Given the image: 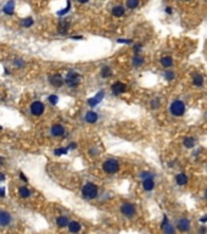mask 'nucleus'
I'll return each mask as SVG.
<instances>
[{"mask_svg":"<svg viewBox=\"0 0 207 234\" xmlns=\"http://www.w3.org/2000/svg\"><path fill=\"white\" fill-rule=\"evenodd\" d=\"M99 194V189L98 187L94 184V183H87L83 185V189H82V195L83 197L88 199V200H91V199H95L96 196Z\"/></svg>","mask_w":207,"mask_h":234,"instance_id":"1","label":"nucleus"},{"mask_svg":"<svg viewBox=\"0 0 207 234\" xmlns=\"http://www.w3.org/2000/svg\"><path fill=\"white\" fill-rule=\"evenodd\" d=\"M169 111L173 116H183L185 112V104L182 100H174L169 106Z\"/></svg>","mask_w":207,"mask_h":234,"instance_id":"2","label":"nucleus"},{"mask_svg":"<svg viewBox=\"0 0 207 234\" xmlns=\"http://www.w3.org/2000/svg\"><path fill=\"white\" fill-rule=\"evenodd\" d=\"M103 168L107 175H115L120 170V163H118V161H116L113 158H108L104 162Z\"/></svg>","mask_w":207,"mask_h":234,"instance_id":"3","label":"nucleus"},{"mask_svg":"<svg viewBox=\"0 0 207 234\" xmlns=\"http://www.w3.org/2000/svg\"><path fill=\"white\" fill-rule=\"evenodd\" d=\"M79 83H81V76L77 72H74V71L68 72V75L66 77V84L70 88H76L79 85Z\"/></svg>","mask_w":207,"mask_h":234,"instance_id":"4","label":"nucleus"},{"mask_svg":"<svg viewBox=\"0 0 207 234\" xmlns=\"http://www.w3.org/2000/svg\"><path fill=\"white\" fill-rule=\"evenodd\" d=\"M121 212L125 216V217H133L135 214V207L133 204H129V202H125L121 206Z\"/></svg>","mask_w":207,"mask_h":234,"instance_id":"5","label":"nucleus"},{"mask_svg":"<svg viewBox=\"0 0 207 234\" xmlns=\"http://www.w3.org/2000/svg\"><path fill=\"white\" fill-rule=\"evenodd\" d=\"M44 104L41 101H34L32 102L31 105V112L34 115V116H40L41 114L44 112Z\"/></svg>","mask_w":207,"mask_h":234,"instance_id":"6","label":"nucleus"},{"mask_svg":"<svg viewBox=\"0 0 207 234\" xmlns=\"http://www.w3.org/2000/svg\"><path fill=\"white\" fill-rule=\"evenodd\" d=\"M111 90H112V93L115 95H120V94H122L127 90V85L122 82H115L111 85Z\"/></svg>","mask_w":207,"mask_h":234,"instance_id":"7","label":"nucleus"},{"mask_svg":"<svg viewBox=\"0 0 207 234\" xmlns=\"http://www.w3.org/2000/svg\"><path fill=\"white\" fill-rule=\"evenodd\" d=\"M11 214L6 211H0V227H6L11 223Z\"/></svg>","mask_w":207,"mask_h":234,"instance_id":"8","label":"nucleus"},{"mask_svg":"<svg viewBox=\"0 0 207 234\" xmlns=\"http://www.w3.org/2000/svg\"><path fill=\"white\" fill-rule=\"evenodd\" d=\"M177 228L180 231V232H188L189 228H190V221L188 218H180L178 219L177 222Z\"/></svg>","mask_w":207,"mask_h":234,"instance_id":"9","label":"nucleus"},{"mask_svg":"<svg viewBox=\"0 0 207 234\" xmlns=\"http://www.w3.org/2000/svg\"><path fill=\"white\" fill-rule=\"evenodd\" d=\"M2 11H4L5 15H9V16L14 15V12H15V1H14V0H9V1L4 5Z\"/></svg>","mask_w":207,"mask_h":234,"instance_id":"10","label":"nucleus"},{"mask_svg":"<svg viewBox=\"0 0 207 234\" xmlns=\"http://www.w3.org/2000/svg\"><path fill=\"white\" fill-rule=\"evenodd\" d=\"M104 97H105V92H104V90H100V92H99V93H98L95 97L88 100V104H89L90 106H95V105H98V104H99V102L103 100Z\"/></svg>","mask_w":207,"mask_h":234,"instance_id":"11","label":"nucleus"},{"mask_svg":"<svg viewBox=\"0 0 207 234\" xmlns=\"http://www.w3.org/2000/svg\"><path fill=\"white\" fill-rule=\"evenodd\" d=\"M161 228H162V229H163L167 234H173V233H174V228H173V227H172V224L168 222L167 216L163 217V222H162V224H161Z\"/></svg>","mask_w":207,"mask_h":234,"instance_id":"12","label":"nucleus"},{"mask_svg":"<svg viewBox=\"0 0 207 234\" xmlns=\"http://www.w3.org/2000/svg\"><path fill=\"white\" fill-rule=\"evenodd\" d=\"M49 80H50V83L54 85V87H61L62 84H63V79H62L61 75H54V76H51V77L49 78Z\"/></svg>","mask_w":207,"mask_h":234,"instance_id":"13","label":"nucleus"},{"mask_svg":"<svg viewBox=\"0 0 207 234\" xmlns=\"http://www.w3.org/2000/svg\"><path fill=\"white\" fill-rule=\"evenodd\" d=\"M65 133V128L61 124H54L51 127V134L54 136H61Z\"/></svg>","mask_w":207,"mask_h":234,"instance_id":"14","label":"nucleus"},{"mask_svg":"<svg viewBox=\"0 0 207 234\" xmlns=\"http://www.w3.org/2000/svg\"><path fill=\"white\" fill-rule=\"evenodd\" d=\"M68 231L71 233H78L81 231V223L79 222H76V221H72V222H68Z\"/></svg>","mask_w":207,"mask_h":234,"instance_id":"15","label":"nucleus"},{"mask_svg":"<svg viewBox=\"0 0 207 234\" xmlns=\"http://www.w3.org/2000/svg\"><path fill=\"white\" fill-rule=\"evenodd\" d=\"M143 188H144L146 192H150L155 188V183H154V179L152 178H146L143 179Z\"/></svg>","mask_w":207,"mask_h":234,"instance_id":"16","label":"nucleus"},{"mask_svg":"<svg viewBox=\"0 0 207 234\" xmlns=\"http://www.w3.org/2000/svg\"><path fill=\"white\" fill-rule=\"evenodd\" d=\"M98 118H99L98 114L94 112V111H88V112L85 114V121H87L88 123H95V122L98 121Z\"/></svg>","mask_w":207,"mask_h":234,"instance_id":"17","label":"nucleus"},{"mask_svg":"<svg viewBox=\"0 0 207 234\" xmlns=\"http://www.w3.org/2000/svg\"><path fill=\"white\" fill-rule=\"evenodd\" d=\"M124 11H125L124 7L121 6V5H116V6L112 7V15H113L115 17H121V16H123Z\"/></svg>","mask_w":207,"mask_h":234,"instance_id":"18","label":"nucleus"},{"mask_svg":"<svg viewBox=\"0 0 207 234\" xmlns=\"http://www.w3.org/2000/svg\"><path fill=\"white\" fill-rule=\"evenodd\" d=\"M175 180H177L178 185H185L186 183H188V177L184 173H179L175 177Z\"/></svg>","mask_w":207,"mask_h":234,"instance_id":"19","label":"nucleus"},{"mask_svg":"<svg viewBox=\"0 0 207 234\" xmlns=\"http://www.w3.org/2000/svg\"><path fill=\"white\" fill-rule=\"evenodd\" d=\"M56 224H57V227H60V228L66 227V226L68 224V218L65 217V216H60V217L56 219Z\"/></svg>","mask_w":207,"mask_h":234,"instance_id":"20","label":"nucleus"},{"mask_svg":"<svg viewBox=\"0 0 207 234\" xmlns=\"http://www.w3.org/2000/svg\"><path fill=\"white\" fill-rule=\"evenodd\" d=\"M68 27H70V23H68V22H66V21H62L61 23L59 24V33H61V34H66V33H67Z\"/></svg>","mask_w":207,"mask_h":234,"instance_id":"21","label":"nucleus"},{"mask_svg":"<svg viewBox=\"0 0 207 234\" xmlns=\"http://www.w3.org/2000/svg\"><path fill=\"white\" fill-rule=\"evenodd\" d=\"M194 145H195V139L192 136H186L184 139V146L185 148L191 149V148H194Z\"/></svg>","mask_w":207,"mask_h":234,"instance_id":"22","label":"nucleus"},{"mask_svg":"<svg viewBox=\"0 0 207 234\" xmlns=\"http://www.w3.org/2000/svg\"><path fill=\"white\" fill-rule=\"evenodd\" d=\"M192 83L196 85V87H201L204 84V77L201 75H195L192 78Z\"/></svg>","mask_w":207,"mask_h":234,"instance_id":"23","label":"nucleus"},{"mask_svg":"<svg viewBox=\"0 0 207 234\" xmlns=\"http://www.w3.org/2000/svg\"><path fill=\"white\" fill-rule=\"evenodd\" d=\"M161 63H162V66H165V67H171V66L173 65V60H172L171 56H165V58H161Z\"/></svg>","mask_w":207,"mask_h":234,"instance_id":"24","label":"nucleus"},{"mask_svg":"<svg viewBox=\"0 0 207 234\" xmlns=\"http://www.w3.org/2000/svg\"><path fill=\"white\" fill-rule=\"evenodd\" d=\"M111 75H112V71H111V68H110L108 66L103 67V70H101V76H103V78H108Z\"/></svg>","mask_w":207,"mask_h":234,"instance_id":"25","label":"nucleus"},{"mask_svg":"<svg viewBox=\"0 0 207 234\" xmlns=\"http://www.w3.org/2000/svg\"><path fill=\"white\" fill-rule=\"evenodd\" d=\"M19 194H20L21 197H28L31 195V192L26 187H21L20 189H19Z\"/></svg>","mask_w":207,"mask_h":234,"instance_id":"26","label":"nucleus"},{"mask_svg":"<svg viewBox=\"0 0 207 234\" xmlns=\"http://www.w3.org/2000/svg\"><path fill=\"white\" fill-rule=\"evenodd\" d=\"M34 23V21H33V19L32 17H26V19L22 20V26L24 27V28H28V27H31L32 24Z\"/></svg>","mask_w":207,"mask_h":234,"instance_id":"27","label":"nucleus"},{"mask_svg":"<svg viewBox=\"0 0 207 234\" xmlns=\"http://www.w3.org/2000/svg\"><path fill=\"white\" fill-rule=\"evenodd\" d=\"M139 5V0H127V6L128 9H135Z\"/></svg>","mask_w":207,"mask_h":234,"instance_id":"28","label":"nucleus"},{"mask_svg":"<svg viewBox=\"0 0 207 234\" xmlns=\"http://www.w3.org/2000/svg\"><path fill=\"white\" fill-rule=\"evenodd\" d=\"M70 9H71V1H70V0H67V6H66L63 10L59 11V12H57V15H59V16H63V15H66V14L70 11Z\"/></svg>","mask_w":207,"mask_h":234,"instance_id":"29","label":"nucleus"},{"mask_svg":"<svg viewBox=\"0 0 207 234\" xmlns=\"http://www.w3.org/2000/svg\"><path fill=\"white\" fill-rule=\"evenodd\" d=\"M143 62H144V58H140V56H135L133 58V65L134 66H140V65H143Z\"/></svg>","mask_w":207,"mask_h":234,"instance_id":"30","label":"nucleus"},{"mask_svg":"<svg viewBox=\"0 0 207 234\" xmlns=\"http://www.w3.org/2000/svg\"><path fill=\"white\" fill-rule=\"evenodd\" d=\"M165 78L167 80H173V79H174V73H173L172 71H166Z\"/></svg>","mask_w":207,"mask_h":234,"instance_id":"31","label":"nucleus"},{"mask_svg":"<svg viewBox=\"0 0 207 234\" xmlns=\"http://www.w3.org/2000/svg\"><path fill=\"white\" fill-rule=\"evenodd\" d=\"M48 99H49V102H50V104H53V105H56V104H57V101H59V98H57V95H50Z\"/></svg>","mask_w":207,"mask_h":234,"instance_id":"32","label":"nucleus"},{"mask_svg":"<svg viewBox=\"0 0 207 234\" xmlns=\"http://www.w3.org/2000/svg\"><path fill=\"white\" fill-rule=\"evenodd\" d=\"M67 151H68V149H56V150L54 151V154H55L56 156H60V155L67 154Z\"/></svg>","mask_w":207,"mask_h":234,"instance_id":"33","label":"nucleus"},{"mask_svg":"<svg viewBox=\"0 0 207 234\" xmlns=\"http://www.w3.org/2000/svg\"><path fill=\"white\" fill-rule=\"evenodd\" d=\"M140 178H142V179H146V178H154V175H152L151 172H146V171H145V172H142V173H140Z\"/></svg>","mask_w":207,"mask_h":234,"instance_id":"34","label":"nucleus"},{"mask_svg":"<svg viewBox=\"0 0 207 234\" xmlns=\"http://www.w3.org/2000/svg\"><path fill=\"white\" fill-rule=\"evenodd\" d=\"M160 106V101H158V99H154L152 101H151V107L152 109H157Z\"/></svg>","mask_w":207,"mask_h":234,"instance_id":"35","label":"nucleus"},{"mask_svg":"<svg viewBox=\"0 0 207 234\" xmlns=\"http://www.w3.org/2000/svg\"><path fill=\"white\" fill-rule=\"evenodd\" d=\"M14 62H15V65H16L17 67H22V66H24V62H23L21 58H15V61H14Z\"/></svg>","mask_w":207,"mask_h":234,"instance_id":"36","label":"nucleus"},{"mask_svg":"<svg viewBox=\"0 0 207 234\" xmlns=\"http://www.w3.org/2000/svg\"><path fill=\"white\" fill-rule=\"evenodd\" d=\"M117 43H123V44H130V39H117Z\"/></svg>","mask_w":207,"mask_h":234,"instance_id":"37","label":"nucleus"},{"mask_svg":"<svg viewBox=\"0 0 207 234\" xmlns=\"http://www.w3.org/2000/svg\"><path fill=\"white\" fill-rule=\"evenodd\" d=\"M76 148H77V144H76V143H72V144H70V145L67 146V149H72V150L76 149Z\"/></svg>","mask_w":207,"mask_h":234,"instance_id":"38","label":"nucleus"},{"mask_svg":"<svg viewBox=\"0 0 207 234\" xmlns=\"http://www.w3.org/2000/svg\"><path fill=\"white\" fill-rule=\"evenodd\" d=\"M5 196V188H0V197Z\"/></svg>","mask_w":207,"mask_h":234,"instance_id":"39","label":"nucleus"},{"mask_svg":"<svg viewBox=\"0 0 207 234\" xmlns=\"http://www.w3.org/2000/svg\"><path fill=\"white\" fill-rule=\"evenodd\" d=\"M166 12H167V14H169V15H171V14H172V12H173V10H172V7H166Z\"/></svg>","mask_w":207,"mask_h":234,"instance_id":"40","label":"nucleus"},{"mask_svg":"<svg viewBox=\"0 0 207 234\" xmlns=\"http://www.w3.org/2000/svg\"><path fill=\"white\" fill-rule=\"evenodd\" d=\"M200 222H202V223H205V222H207V216H205V217H202V218H200Z\"/></svg>","mask_w":207,"mask_h":234,"instance_id":"41","label":"nucleus"},{"mask_svg":"<svg viewBox=\"0 0 207 234\" xmlns=\"http://www.w3.org/2000/svg\"><path fill=\"white\" fill-rule=\"evenodd\" d=\"M140 46H142V45H135V49H134V50H135V53H139V50H140Z\"/></svg>","mask_w":207,"mask_h":234,"instance_id":"42","label":"nucleus"},{"mask_svg":"<svg viewBox=\"0 0 207 234\" xmlns=\"http://www.w3.org/2000/svg\"><path fill=\"white\" fill-rule=\"evenodd\" d=\"M20 178H22V179H23L24 182H27V178L24 177V175H23V173H20Z\"/></svg>","mask_w":207,"mask_h":234,"instance_id":"43","label":"nucleus"},{"mask_svg":"<svg viewBox=\"0 0 207 234\" xmlns=\"http://www.w3.org/2000/svg\"><path fill=\"white\" fill-rule=\"evenodd\" d=\"M4 179H5V175L0 172V182H1V180H4Z\"/></svg>","mask_w":207,"mask_h":234,"instance_id":"44","label":"nucleus"},{"mask_svg":"<svg viewBox=\"0 0 207 234\" xmlns=\"http://www.w3.org/2000/svg\"><path fill=\"white\" fill-rule=\"evenodd\" d=\"M199 232H200V233H205V232H206V229H205V228H200V231H199Z\"/></svg>","mask_w":207,"mask_h":234,"instance_id":"45","label":"nucleus"},{"mask_svg":"<svg viewBox=\"0 0 207 234\" xmlns=\"http://www.w3.org/2000/svg\"><path fill=\"white\" fill-rule=\"evenodd\" d=\"M78 1H79V2H82V4H85V2H88L89 0H78Z\"/></svg>","mask_w":207,"mask_h":234,"instance_id":"46","label":"nucleus"},{"mask_svg":"<svg viewBox=\"0 0 207 234\" xmlns=\"http://www.w3.org/2000/svg\"><path fill=\"white\" fill-rule=\"evenodd\" d=\"M72 39H76V40H78V39H83V37H72Z\"/></svg>","mask_w":207,"mask_h":234,"instance_id":"47","label":"nucleus"},{"mask_svg":"<svg viewBox=\"0 0 207 234\" xmlns=\"http://www.w3.org/2000/svg\"><path fill=\"white\" fill-rule=\"evenodd\" d=\"M205 196H206V197H207V190H206V192H205Z\"/></svg>","mask_w":207,"mask_h":234,"instance_id":"48","label":"nucleus"},{"mask_svg":"<svg viewBox=\"0 0 207 234\" xmlns=\"http://www.w3.org/2000/svg\"><path fill=\"white\" fill-rule=\"evenodd\" d=\"M1 162H2V160H1V158H0V165H1Z\"/></svg>","mask_w":207,"mask_h":234,"instance_id":"49","label":"nucleus"},{"mask_svg":"<svg viewBox=\"0 0 207 234\" xmlns=\"http://www.w3.org/2000/svg\"><path fill=\"white\" fill-rule=\"evenodd\" d=\"M0 129H2V127H1V126H0Z\"/></svg>","mask_w":207,"mask_h":234,"instance_id":"50","label":"nucleus"}]
</instances>
